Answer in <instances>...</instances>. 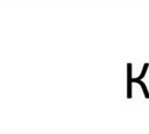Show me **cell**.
<instances>
[{
  "mask_svg": "<svg viewBox=\"0 0 149 134\" xmlns=\"http://www.w3.org/2000/svg\"><path fill=\"white\" fill-rule=\"evenodd\" d=\"M148 69H149V63H147V62H146V63H143L140 75H139V76H136V77H133V80H143V78H144V77H146V75H147Z\"/></svg>",
  "mask_w": 149,
  "mask_h": 134,
  "instance_id": "2",
  "label": "cell"
},
{
  "mask_svg": "<svg viewBox=\"0 0 149 134\" xmlns=\"http://www.w3.org/2000/svg\"><path fill=\"white\" fill-rule=\"evenodd\" d=\"M133 64L127 63V73H126V97L127 99H132L133 97V90H132V79H133Z\"/></svg>",
  "mask_w": 149,
  "mask_h": 134,
  "instance_id": "1",
  "label": "cell"
},
{
  "mask_svg": "<svg viewBox=\"0 0 149 134\" xmlns=\"http://www.w3.org/2000/svg\"><path fill=\"white\" fill-rule=\"evenodd\" d=\"M132 82H133L134 84H139V85L141 86V89H142V92H143L144 98H146V99H149V90H148L146 83H144L143 80H133V79H132Z\"/></svg>",
  "mask_w": 149,
  "mask_h": 134,
  "instance_id": "3",
  "label": "cell"
}]
</instances>
